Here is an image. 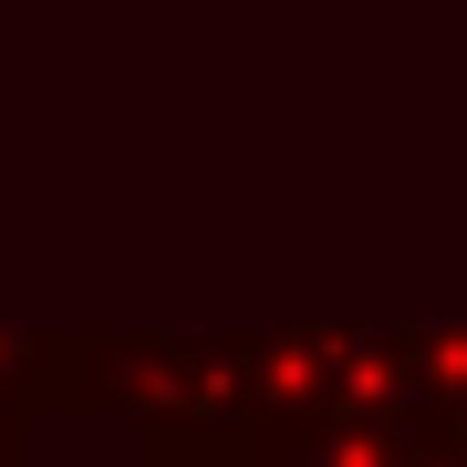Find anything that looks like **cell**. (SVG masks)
<instances>
[]
</instances>
